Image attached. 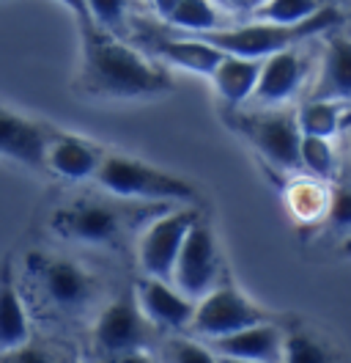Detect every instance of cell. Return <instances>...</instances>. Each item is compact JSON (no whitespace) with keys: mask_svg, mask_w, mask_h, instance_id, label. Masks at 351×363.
<instances>
[{"mask_svg":"<svg viewBox=\"0 0 351 363\" xmlns=\"http://www.w3.org/2000/svg\"><path fill=\"white\" fill-rule=\"evenodd\" d=\"M340 23L338 9H318L316 14H310L305 23L297 25H277V23H263L255 20L250 25H239V28H214V30H203V33H190V36H200L209 45H214L222 52L231 55H244V58H266L277 50L285 47H297L310 36H318L324 30H332Z\"/></svg>","mask_w":351,"mask_h":363,"instance_id":"cell-2","label":"cell"},{"mask_svg":"<svg viewBox=\"0 0 351 363\" xmlns=\"http://www.w3.org/2000/svg\"><path fill=\"white\" fill-rule=\"evenodd\" d=\"M47 143L50 138L42 124L8 108H0V157L22 162L28 168H44Z\"/></svg>","mask_w":351,"mask_h":363,"instance_id":"cell-12","label":"cell"},{"mask_svg":"<svg viewBox=\"0 0 351 363\" xmlns=\"http://www.w3.org/2000/svg\"><path fill=\"white\" fill-rule=\"evenodd\" d=\"M36 272L42 281V292L55 308L77 311L93 297V278L69 259H44Z\"/></svg>","mask_w":351,"mask_h":363,"instance_id":"cell-11","label":"cell"},{"mask_svg":"<svg viewBox=\"0 0 351 363\" xmlns=\"http://www.w3.org/2000/svg\"><path fill=\"white\" fill-rule=\"evenodd\" d=\"M171 358L181 363H209L214 361V352L206 350V347H200L197 341H178V344H173V350H171Z\"/></svg>","mask_w":351,"mask_h":363,"instance_id":"cell-27","label":"cell"},{"mask_svg":"<svg viewBox=\"0 0 351 363\" xmlns=\"http://www.w3.org/2000/svg\"><path fill=\"white\" fill-rule=\"evenodd\" d=\"M313 99H338L351 102V39H332L318 72V80L310 91Z\"/></svg>","mask_w":351,"mask_h":363,"instance_id":"cell-17","label":"cell"},{"mask_svg":"<svg viewBox=\"0 0 351 363\" xmlns=\"http://www.w3.org/2000/svg\"><path fill=\"white\" fill-rule=\"evenodd\" d=\"M173 3H176V0H151V6L159 11V14H162V17H168V11L173 9Z\"/></svg>","mask_w":351,"mask_h":363,"instance_id":"cell-29","label":"cell"},{"mask_svg":"<svg viewBox=\"0 0 351 363\" xmlns=\"http://www.w3.org/2000/svg\"><path fill=\"white\" fill-rule=\"evenodd\" d=\"M165 20L181 33H203L219 28L217 9L209 0H176Z\"/></svg>","mask_w":351,"mask_h":363,"instance_id":"cell-21","label":"cell"},{"mask_svg":"<svg viewBox=\"0 0 351 363\" xmlns=\"http://www.w3.org/2000/svg\"><path fill=\"white\" fill-rule=\"evenodd\" d=\"M234 124L263 157L283 171L299 168V140L302 130L297 116L275 111V113H234Z\"/></svg>","mask_w":351,"mask_h":363,"instance_id":"cell-5","label":"cell"},{"mask_svg":"<svg viewBox=\"0 0 351 363\" xmlns=\"http://www.w3.org/2000/svg\"><path fill=\"white\" fill-rule=\"evenodd\" d=\"M299 168L310 171L318 179H329L335 174V152L329 146V138L302 135V140H299Z\"/></svg>","mask_w":351,"mask_h":363,"instance_id":"cell-23","label":"cell"},{"mask_svg":"<svg viewBox=\"0 0 351 363\" xmlns=\"http://www.w3.org/2000/svg\"><path fill=\"white\" fill-rule=\"evenodd\" d=\"M30 339V322L8 267L0 270V352H17Z\"/></svg>","mask_w":351,"mask_h":363,"instance_id":"cell-18","label":"cell"},{"mask_svg":"<svg viewBox=\"0 0 351 363\" xmlns=\"http://www.w3.org/2000/svg\"><path fill=\"white\" fill-rule=\"evenodd\" d=\"M134 300L149 322L159 325V328H171V330L190 328V319L195 314L192 297H187L176 286H171V281L151 278V275H143V281L137 284Z\"/></svg>","mask_w":351,"mask_h":363,"instance_id":"cell-10","label":"cell"},{"mask_svg":"<svg viewBox=\"0 0 351 363\" xmlns=\"http://www.w3.org/2000/svg\"><path fill=\"white\" fill-rule=\"evenodd\" d=\"M302 80H305L302 55L294 47H285L261 61V72H258V83H255L253 96H258V102L263 105H280L299 91Z\"/></svg>","mask_w":351,"mask_h":363,"instance_id":"cell-13","label":"cell"},{"mask_svg":"<svg viewBox=\"0 0 351 363\" xmlns=\"http://www.w3.org/2000/svg\"><path fill=\"white\" fill-rule=\"evenodd\" d=\"M212 352L234 361H280L283 358V333L266 319L239 328L212 339Z\"/></svg>","mask_w":351,"mask_h":363,"instance_id":"cell-14","label":"cell"},{"mask_svg":"<svg viewBox=\"0 0 351 363\" xmlns=\"http://www.w3.org/2000/svg\"><path fill=\"white\" fill-rule=\"evenodd\" d=\"M55 3H61L64 9H69V14L80 23H88L91 20V11H88V0H55Z\"/></svg>","mask_w":351,"mask_h":363,"instance_id":"cell-28","label":"cell"},{"mask_svg":"<svg viewBox=\"0 0 351 363\" xmlns=\"http://www.w3.org/2000/svg\"><path fill=\"white\" fill-rule=\"evenodd\" d=\"M329 220L340 231L351 228V190H338L329 199Z\"/></svg>","mask_w":351,"mask_h":363,"instance_id":"cell-26","label":"cell"},{"mask_svg":"<svg viewBox=\"0 0 351 363\" xmlns=\"http://www.w3.org/2000/svg\"><path fill=\"white\" fill-rule=\"evenodd\" d=\"M96 182L118 199H143V201H192L195 187L187 179L154 168L143 160L127 155H110L99 160Z\"/></svg>","mask_w":351,"mask_h":363,"instance_id":"cell-3","label":"cell"},{"mask_svg":"<svg viewBox=\"0 0 351 363\" xmlns=\"http://www.w3.org/2000/svg\"><path fill=\"white\" fill-rule=\"evenodd\" d=\"M297 124L302 135L332 138L343 127V102L338 99H307L302 111L297 113Z\"/></svg>","mask_w":351,"mask_h":363,"instance_id":"cell-20","label":"cell"},{"mask_svg":"<svg viewBox=\"0 0 351 363\" xmlns=\"http://www.w3.org/2000/svg\"><path fill=\"white\" fill-rule=\"evenodd\" d=\"M91 20L110 33H118L127 20V0H88Z\"/></svg>","mask_w":351,"mask_h":363,"instance_id":"cell-24","label":"cell"},{"mask_svg":"<svg viewBox=\"0 0 351 363\" xmlns=\"http://www.w3.org/2000/svg\"><path fill=\"white\" fill-rule=\"evenodd\" d=\"M266 319L261 308H255L247 297L236 292L234 286H214L212 292L195 300V314L190 319V328L195 336L203 339H219L225 333H234L239 328H247L253 322Z\"/></svg>","mask_w":351,"mask_h":363,"instance_id":"cell-7","label":"cell"},{"mask_svg":"<svg viewBox=\"0 0 351 363\" xmlns=\"http://www.w3.org/2000/svg\"><path fill=\"white\" fill-rule=\"evenodd\" d=\"M261 61L263 58H244V55L222 52L219 64L209 77L228 108H241L253 96L255 83H258V72H261Z\"/></svg>","mask_w":351,"mask_h":363,"instance_id":"cell-15","label":"cell"},{"mask_svg":"<svg viewBox=\"0 0 351 363\" xmlns=\"http://www.w3.org/2000/svg\"><path fill=\"white\" fill-rule=\"evenodd\" d=\"M283 358L294 363H318L327 358V350L318 344L316 339H310L305 333H291L283 339Z\"/></svg>","mask_w":351,"mask_h":363,"instance_id":"cell-25","label":"cell"},{"mask_svg":"<svg viewBox=\"0 0 351 363\" xmlns=\"http://www.w3.org/2000/svg\"><path fill=\"white\" fill-rule=\"evenodd\" d=\"M346 250H349V253H351V242H349V245H346Z\"/></svg>","mask_w":351,"mask_h":363,"instance_id":"cell-30","label":"cell"},{"mask_svg":"<svg viewBox=\"0 0 351 363\" xmlns=\"http://www.w3.org/2000/svg\"><path fill=\"white\" fill-rule=\"evenodd\" d=\"M171 281L176 284L178 292H184L192 300H200L219 284L217 240H214L212 226L206 220H200V215L195 218V223L187 228V237L176 256Z\"/></svg>","mask_w":351,"mask_h":363,"instance_id":"cell-4","label":"cell"},{"mask_svg":"<svg viewBox=\"0 0 351 363\" xmlns=\"http://www.w3.org/2000/svg\"><path fill=\"white\" fill-rule=\"evenodd\" d=\"M99 152L86 143L83 138L61 135L52 138L47 143V155H44V168H50L52 174L64 177V179L80 182L96 174L99 168Z\"/></svg>","mask_w":351,"mask_h":363,"instance_id":"cell-16","label":"cell"},{"mask_svg":"<svg viewBox=\"0 0 351 363\" xmlns=\"http://www.w3.org/2000/svg\"><path fill=\"white\" fill-rule=\"evenodd\" d=\"M80 89L105 99H146L171 89V77L127 47L115 33L88 20L80 23Z\"/></svg>","mask_w":351,"mask_h":363,"instance_id":"cell-1","label":"cell"},{"mask_svg":"<svg viewBox=\"0 0 351 363\" xmlns=\"http://www.w3.org/2000/svg\"><path fill=\"white\" fill-rule=\"evenodd\" d=\"M154 50L173 67L190 69V72H197V74H212L214 67L222 58V50H217L214 45H209L206 39L200 36H178V39H156L154 42Z\"/></svg>","mask_w":351,"mask_h":363,"instance_id":"cell-19","label":"cell"},{"mask_svg":"<svg viewBox=\"0 0 351 363\" xmlns=\"http://www.w3.org/2000/svg\"><path fill=\"white\" fill-rule=\"evenodd\" d=\"M52 231L83 245H110L121 237L124 223L115 206L102 201H77L52 215Z\"/></svg>","mask_w":351,"mask_h":363,"instance_id":"cell-8","label":"cell"},{"mask_svg":"<svg viewBox=\"0 0 351 363\" xmlns=\"http://www.w3.org/2000/svg\"><path fill=\"white\" fill-rule=\"evenodd\" d=\"M195 209L181 206V209H171V212L159 215L156 220L149 223V228L140 237V245H137V259H140L143 275L171 281L176 256L187 237V228L195 223Z\"/></svg>","mask_w":351,"mask_h":363,"instance_id":"cell-6","label":"cell"},{"mask_svg":"<svg viewBox=\"0 0 351 363\" xmlns=\"http://www.w3.org/2000/svg\"><path fill=\"white\" fill-rule=\"evenodd\" d=\"M146 322L149 319L137 308V300L121 297L99 314L93 339L105 355H134L146 344Z\"/></svg>","mask_w":351,"mask_h":363,"instance_id":"cell-9","label":"cell"},{"mask_svg":"<svg viewBox=\"0 0 351 363\" xmlns=\"http://www.w3.org/2000/svg\"><path fill=\"white\" fill-rule=\"evenodd\" d=\"M321 6L318 0H263L261 9L255 11V20L277 25L305 23L310 14H316Z\"/></svg>","mask_w":351,"mask_h":363,"instance_id":"cell-22","label":"cell"}]
</instances>
